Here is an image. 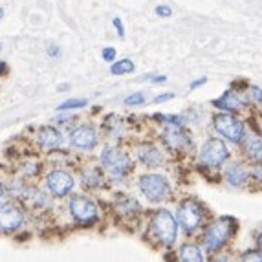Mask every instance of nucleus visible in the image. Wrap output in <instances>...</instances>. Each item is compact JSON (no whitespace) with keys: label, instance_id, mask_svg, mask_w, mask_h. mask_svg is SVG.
<instances>
[{"label":"nucleus","instance_id":"2eb2a0df","mask_svg":"<svg viewBox=\"0 0 262 262\" xmlns=\"http://www.w3.org/2000/svg\"><path fill=\"white\" fill-rule=\"evenodd\" d=\"M226 180H227V184L233 185V187H242V185L248 182V169H246L244 163L241 162H233L229 163V165L226 167Z\"/></svg>","mask_w":262,"mask_h":262},{"label":"nucleus","instance_id":"2f4dec72","mask_svg":"<svg viewBox=\"0 0 262 262\" xmlns=\"http://www.w3.org/2000/svg\"><path fill=\"white\" fill-rule=\"evenodd\" d=\"M251 174H253V178L262 180V162L260 163H255V167L251 169Z\"/></svg>","mask_w":262,"mask_h":262},{"label":"nucleus","instance_id":"1a4fd4ad","mask_svg":"<svg viewBox=\"0 0 262 262\" xmlns=\"http://www.w3.org/2000/svg\"><path fill=\"white\" fill-rule=\"evenodd\" d=\"M74 184L75 182H74V178H72V174H68L66 170H61V169L52 170L48 174V178H46L48 189L53 194H57V196H66V194L74 189Z\"/></svg>","mask_w":262,"mask_h":262},{"label":"nucleus","instance_id":"6ab92c4d","mask_svg":"<svg viewBox=\"0 0 262 262\" xmlns=\"http://www.w3.org/2000/svg\"><path fill=\"white\" fill-rule=\"evenodd\" d=\"M180 262H204V255L198 246L185 244L180 249Z\"/></svg>","mask_w":262,"mask_h":262},{"label":"nucleus","instance_id":"c756f323","mask_svg":"<svg viewBox=\"0 0 262 262\" xmlns=\"http://www.w3.org/2000/svg\"><path fill=\"white\" fill-rule=\"evenodd\" d=\"M46 53H48V57H59L61 55V50H59V46H55V44H50L48 48H46Z\"/></svg>","mask_w":262,"mask_h":262},{"label":"nucleus","instance_id":"a211bd4d","mask_svg":"<svg viewBox=\"0 0 262 262\" xmlns=\"http://www.w3.org/2000/svg\"><path fill=\"white\" fill-rule=\"evenodd\" d=\"M81 174H83V185L88 189H96L103 184V172L99 167H86Z\"/></svg>","mask_w":262,"mask_h":262},{"label":"nucleus","instance_id":"393cba45","mask_svg":"<svg viewBox=\"0 0 262 262\" xmlns=\"http://www.w3.org/2000/svg\"><path fill=\"white\" fill-rule=\"evenodd\" d=\"M154 13L158 15V17H163V18H169L170 15H172V9L169 8V6L162 4V6H156L154 8Z\"/></svg>","mask_w":262,"mask_h":262},{"label":"nucleus","instance_id":"412c9836","mask_svg":"<svg viewBox=\"0 0 262 262\" xmlns=\"http://www.w3.org/2000/svg\"><path fill=\"white\" fill-rule=\"evenodd\" d=\"M88 105V101L83 99V97H74V99H68L64 101L62 105L57 106V110H61V112H64V110H74V108H83V106Z\"/></svg>","mask_w":262,"mask_h":262},{"label":"nucleus","instance_id":"20e7f679","mask_svg":"<svg viewBox=\"0 0 262 262\" xmlns=\"http://www.w3.org/2000/svg\"><path fill=\"white\" fill-rule=\"evenodd\" d=\"M101 163L108 170V174L112 178H125L132 167L128 154L123 152L121 149H116V147H108L101 152Z\"/></svg>","mask_w":262,"mask_h":262},{"label":"nucleus","instance_id":"a878e982","mask_svg":"<svg viewBox=\"0 0 262 262\" xmlns=\"http://www.w3.org/2000/svg\"><path fill=\"white\" fill-rule=\"evenodd\" d=\"M112 24H114V28H116V31H118L119 39H125V26H123L121 18H119V17H114L112 18Z\"/></svg>","mask_w":262,"mask_h":262},{"label":"nucleus","instance_id":"f3484780","mask_svg":"<svg viewBox=\"0 0 262 262\" xmlns=\"http://www.w3.org/2000/svg\"><path fill=\"white\" fill-rule=\"evenodd\" d=\"M37 141L46 149H55V147L61 145L62 134L55 127H50V125L48 127H40L39 132H37Z\"/></svg>","mask_w":262,"mask_h":262},{"label":"nucleus","instance_id":"dca6fc26","mask_svg":"<svg viewBox=\"0 0 262 262\" xmlns=\"http://www.w3.org/2000/svg\"><path fill=\"white\" fill-rule=\"evenodd\" d=\"M138 158L141 160V163L149 167H158L163 163V154L162 150L154 147V145H140L138 147Z\"/></svg>","mask_w":262,"mask_h":262},{"label":"nucleus","instance_id":"39448f33","mask_svg":"<svg viewBox=\"0 0 262 262\" xmlns=\"http://www.w3.org/2000/svg\"><path fill=\"white\" fill-rule=\"evenodd\" d=\"M140 189L154 204H160L170 196V185L162 174H143L140 178Z\"/></svg>","mask_w":262,"mask_h":262},{"label":"nucleus","instance_id":"6e6552de","mask_svg":"<svg viewBox=\"0 0 262 262\" xmlns=\"http://www.w3.org/2000/svg\"><path fill=\"white\" fill-rule=\"evenodd\" d=\"M70 213L79 224H94L99 216L97 206L83 194H75L70 198Z\"/></svg>","mask_w":262,"mask_h":262},{"label":"nucleus","instance_id":"f704fd0d","mask_svg":"<svg viewBox=\"0 0 262 262\" xmlns=\"http://www.w3.org/2000/svg\"><path fill=\"white\" fill-rule=\"evenodd\" d=\"M257 242H258V246H260V248H262V231H260V235H258Z\"/></svg>","mask_w":262,"mask_h":262},{"label":"nucleus","instance_id":"72a5a7b5","mask_svg":"<svg viewBox=\"0 0 262 262\" xmlns=\"http://www.w3.org/2000/svg\"><path fill=\"white\" fill-rule=\"evenodd\" d=\"M66 88H68V84H59V86H57V90H59V92H64V90H66Z\"/></svg>","mask_w":262,"mask_h":262},{"label":"nucleus","instance_id":"bb28decb","mask_svg":"<svg viewBox=\"0 0 262 262\" xmlns=\"http://www.w3.org/2000/svg\"><path fill=\"white\" fill-rule=\"evenodd\" d=\"M141 81H150V83H165V81H167V75L150 74V75H145V77H141Z\"/></svg>","mask_w":262,"mask_h":262},{"label":"nucleus","instance_id":"e433bc0d","mask_svg":"<svg viewBox=\"0 0 262 262\" xmlns=\"http://www.w3.org/2000/svg\"><path fill=\"white\" fill-rule=\"evenodd\" d=\"M2 17H4V9L0 8V18H2Z\"/></svg>","mask_w":262,"mask_h":262},{"label":"nucleus","instance_id":"473e14b6","mask_svg":"<svg viewBox=\"0 0 262 262\" xmlns=\"http://www.w3.org/2000/svg\"><path fill=\"white\" fill-rule=\"evenodd\" d=\"M211 262H229V257H226V255H219V257H214Z\"/></svg>","mask_w":262,"mask_h":262},{"label":"nucleus","instance_id":"4468645a","mask_svg":"<svg viewBox=\"0 0 262 262\" xmlns=\"http://www.w3.org/2000/svg\"><path fill=\"white\" fill-rule=\"evenodd\" d=\"M213 105L216 108L224 110V112H238L241 108H244V99L238 96L236 90H226L219 99L213 101Z\"/></svg>","mask_w":262,"mask_h":262},{"label":"nucleus","instance_id":"f03ea898","mask_svg":"<svg viewBox=\"0 0 262 262\" xmlns=\"http://www.w3.org/2000/svg\"><path fill=\"white\" fill-rule=\"evenodd\" d=\"M178 219H174V214L167 209H160L154 214L152 222H150V229H152L154 236L165 246H172L178 238Z\"/></svg>","mask_w":262,"mask_h":262},{"label":"nucleus","instance_id":"9d476101","mask_svg":"<svg viewBox=\"0 0 262 262\" xmlns=\"http://www.w3.org/2000/svg\"><path fill=\"white\" fill-rule=\"evenodd\" d=\"M70 145L81 150H92L97 145V132L90 125H81L70 134Z\"/></svg>","mask_w":262,"mask_h":262},{"label":"nucleus","instance_id":"5701e85b","mask_svg":"<svg viewBox=\"0 0 262 262\" xmlns=\"http://www.w3.org/2000/svg\"><path fill=\"white\" fill-rule=\"evenodd\" d=\"M241 262H262V251H248L241 257Z\"/></svg>","mask_w":262,"mask_h":262},{"label":"nucleus","instance_id":"4c0bfd02","mask_svg":"<svg viewBox=\"0 0 262 262\" xmlns=\"http://www.w3.org/2000/svg\"><path fill=\"white\" fill-rule=\"evenodd\" d=\"M2 70H4V64H2V62H0V72H2Z\"/></svg>","mask_w":262,"mask_h":262},{"label":"nucleus","instance_id":"f257e3e1","mask_svg":"<svg viewBox=\"0 0 262 262\" xmlns=\"http://www.w3.org/2000/svg\"><path fill=\"white\" fill-rule=\"evenodd\" d=\"M235 227L236 222L231 216H222L211 226H207V229L204 231V248L209 249V251L220 249L229 241V236L235 233Z\"/></svg>","mask_w":262,"mask_h":262},{"label":"nucleus","instance_id":"aec40b11","mask_svg":"<svg viewBox=\"0 0 262 262\" xmlns=\"http://www.w3.org/2000/svg\"><path fill=\"white\" fill-rule=\"evenodd\" d=\"M134 72V62L130 59H121V61H114L110 64V74L112 75H125Z\"/></svg>","mask_w":262,"mask_h":262},{"label":"nucleus","instance_id":"4be33fe9","mask_svg":"<svg viewBox=\"0 0 262 262\" xmlns=\"http://www.w3.org/2000/svg\"><path fill=\"white\" fill-rule=\"evenodd\" d=\"M143 103H145V94L141 92H134L123 99V105L127 106H138V105H143Z\"/></svg>","mask_w":262,"mask_h":262},{"label":"nucleus","instance_id":"ddd939ff","mask_svg":"<svg viewBox=\"0 0 262 262\" xmlns=\"http://www.w3.org/2000/svg\"><path fill=\"white\" fill-rule=\"evenodd\" d=\"M242 150L255 163L262 162V136L257 132H246L242 140Z\"/></svg>","mask_w":262,"mask_h":262},{"label":"nucleus","instance_id":"f8f14e48","mask_svg":"<svg viewBox=\"0 0 262 262\" xmlns=\"http://www.w3.org/2000/svg\"><path fill=\"white\" fill-rule=\"evenodd\" d=\"M163 143L169 149H187L191 147V136L182 128V125H169L163 132Z\"/></svg>","mask_w":262,"mask_h":262},{"label":"nucleus","instance_id":"c9c22d12","mask_svg":"<svg viewBox=\"0 0 262 262\" xmlns=\"http://www.w3.org/2000/svg\"><path fill=\"white\" fill-rule=\"evenodd\" d=\"M2 194H4V187H2V184H0V198H2Z\"/></svg>","mask_w":262,"mask_h":262},{"label":"nucleus","instance_id":"b1692460","mask_svg":"<svg viewBox=\"0 0 262 262\" xmlns=\"http://www.w3.org/2000/svg\"><path fill=\"white\" fill-rule=\"evenodd\" d=\"M101 57H103V61L114 62V61H116V48H112V46H106V48H103V50H101Z\"/></svg>","mask_w":262,"mask_h":262},{"label":"nucleus","instance_id":"7ed1b4c3","mask_svg":"<svg viewBox=\"0 0 262 262\" xmlns=\"http://www.w3.org/2000/svg\"><path fill=\"white\" fill-rule=\"evenodd\" d=\"M214 130L222 136L224 140L231 141V143H241L246 136L244 123L238 118H235L231 112H220L213 118Z\"/></svg>","mask_w":262,"mask_h":262},{"label":"nucleus","instance_id":"9b49d317","mask_svg":"<svg viewBox=\"0 0 262 262\" xmlns=\"http://www.w3.org/2000/svg\"><path fill=\"white\" fill-rule=\"evenodd\" d=\"M24 222V214L13 204L0 206V229L2 231H15Z\"/></svg>","mask_w":262,"mask_h":262},{"label":"nucleus","instance_id":"423d86ee","mask_svg":"<svg viewBox=\"0 0 262 262\" xmlns=\"http://www.w3.org/2000/svg\"><path fill=\"white\" fill-rule=\"evenodd\" d=\"M229 158V149L219 138H209L200 149V163L204 167H222Z\"/></svg>","mask_w":262,"mask_h":262},{"label":"nucleus","instance_id":"0eeeda50","mask_svg":"<svg viewBox=\"0 0 262 262\" xmlns=\"http://www.w3.org/2000/svg\"><path fill=\"white\" fill-rule=\"evenodd\" d=\"M202 220H204V207L198 204L196 200L187 198L180 204L178 207V224L182 226L185 233L196 231L198 227L202 226Z\"/></svg>","mask_w":262,"mask_h":262},{"label":"nucleus","instance_id":"cd10ccee","mask_svg":"<svg viewBox=\"0 0 262 262\" xmlns=\"http://www.w3.org/2000/svg\"><path fill=\"white\" fill-rule=\"evenodd\" d=\"M251 97H253V99L257 101L258 105L262 106V88H258V86H251Z\"/></svg>","mask_w":262,"mask_h":262},{"label":"nucleus","instance_id":"c85d7f7f","mask_svg":"<svg viewBox=\"0 0 262 262\" xmlns=\"http://www.w3.org/2000/svg\"><path fill=\"white\" fill-rule=\"evenodd\" d=\"M206 83H207V77H198V79H194L191 84H189V88H191V90H196V88L204 86Z\"/></svg>","mask_w":262,"mask_h":262},{"label":"nucleus","instance_id":"7c9ffc66","mask_svg":"<svg viewBox=\"0 0 262 262\" xmlns=\"http://www.w3.org/2000/svg\"><path fill=\"white\" fill-rule=\"evenodd\" d=\"M172 97H174V94L172 92H169V94H160V96H156L154 97V103H163V101H169V99H172Z\"/></svg>","mask_w":262,"mask_h":262}]
</instances>
